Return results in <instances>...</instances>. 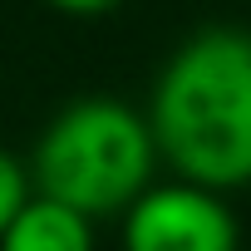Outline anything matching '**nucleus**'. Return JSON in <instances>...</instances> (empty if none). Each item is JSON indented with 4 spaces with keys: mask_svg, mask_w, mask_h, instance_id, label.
<instances>
[{
    "mask_svg": "<svg viewBox=\"0 0 251 251\" xmlns=\"http://www.w3.org/2000/svg\"><path fill=\"white\" fill-rule=\"evenodd\" d=\"M158 158L202 187L251 182V30L207 25L187 35L148 99Z\"/></svg>",
    "mask_w": 251,
    "mask_h": 251,
    "instance_id": "f257e3e1",
    "label": "nucleus"
},
{
    "mask_svg": "<svg viewBox=\"0 0 251 251\" xmlns=\"http://www.w3.org/2000/svg\"><path fill=\"white\" fill-rule=\"evenodd\" d=\"M158 168V143L148 128V113L123 99H74L64 103L30 153L35 192L69 202L84 217L123 212Z\"/></svg>",
    "mask_w": 251,
    "mask_h": 251,
    "instance_id": "f03ea898",
    "label": "nucleus"
},
{
    "mask_svg": "<svg viewBox=\"0 0 251 251\" xmlns=\"http://www.w3.org/2000/svg\"><path fill=\"white\" fill-rule=\"evenodd\" d=\"M241 226L217 187L163 182L143 187L123 207V251H236Z\"/></svg>",
    "mask_w": 251,
    "mask_h": 251,
    "instance_id": "7ed1b4c3",
    "label": "nucleus"
},
{
    "mask_svg": "<svg viewBox=\"0 0 251 251\" xmlns=\"http://www.w3.org/2000/svg\"><path fill=\"white\" fill-rule=\"evenodd\" d=\"M0 251H94V217L45 192H30L0 231Z\"/></svg>",
    "mask_w": 251,
    "mask_h": 251,
    "instance_id": "20e7f679",
    "label": "nucleus"
},
{
    "mask_svg": "<svg viewBox=\"0 0 251 251\" xmlns=\"http://www.w3.org/2000/svg\"><path fill=\"white\" fill-rule=\"evenodd\" d=\"M35 192V182H30V173H25V163L10 153V148H0V231L10 226V217L25 207V197Z\"/></svg>",
    "mask_w": 251,
    "mask_h": 251,
    "instance_id": "39448f33",
    "label": "nucleus"
},
{
    "mask_svg": "<svg viewBox=\"0 0 251 251\" xmlns=\"http://www.w3.org/2000/svg\"><path fill=\"white\" fill-rule=\"evenodd\" d=\"M45 5H54V10H64V15L89 20V15H108V10H118L123 0H45Z\"/></svg>",
    "mask_w": 251,
    "mask_h": 251,
    "instance_id": "423d86ee",
    "label": "nucleus"
}]
</instances>
